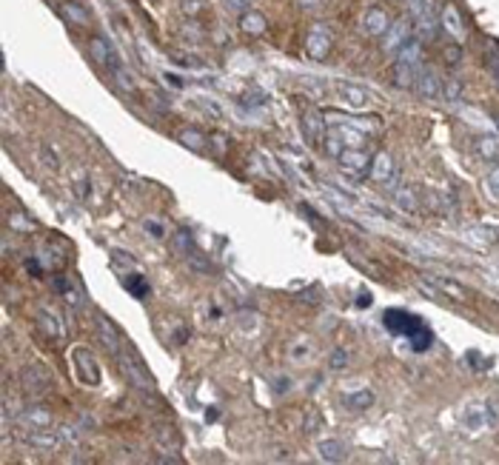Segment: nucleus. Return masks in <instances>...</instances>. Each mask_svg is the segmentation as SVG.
<instances>
[{"label": "nucleus", "instance_id": "1", "mask_svg": "<svg viewBox=\"0 0 499 465\" xmlns=\"http://www.w3.org/2000/svg\"><path fill=\"white\" fill-rule=\"evenodd\" d=\"M118 366H120V371L129 377V383L134 386V391H140V394H146V397H154L157 394V386H154V380H151V374L143 369V363L132 354V351H120L118 354Z\"/></svg>", "mask_w": 499, "mask_h": 465}, {"label": "nucleus", "instance_id": "2", "mask_svg": "<svg viewBox=\"0 0 499 465\" xmlns=\"http://www.w3.org/2000/svg\"><path fill=\"white\" fill-rule=\"evenodd\" d=\"M496 423V408L488 402V400H474L465 405L462 411V426L471 431V434H479L485 428H491Z\"/></svg>", "mask_w": 499, "mask_h": 465}, {"label": "nucleus", "instance_id": "3", "mask_svg": "<svg viewBox=\"0 0 499 465\" xmlns=\"http://www.w3.org/2000/svg\"><path fill=\"white\" fill-rule=\"evenodd\" d=\"M334 49V32L328 29V23H314L311 32L305 34V55L311 60H325Z\"/></svg>", "mask_w": 499, "mask_h": 465}, {"label": "nucleus", "instance_id": "4", "mask_svg": "<svg viewBox=\"0 0 499 465\" xmlns=\"http://www.w3.org/2000/svg\"><path fill=\"white\" fill-rule=\"evenodd\" d=\"M89 55H91V60L100 66V69H106V72H118L120 69V60H118V51H115V46L108 43L103 34H94V37H89Z\"/></svg>", "mask_w": 499, "mask_h": 465}, {"label": "nucleus", "instance_id": "5", "mask_svg": "<svg viewBox=\"0 0 499 465\" xmlns=\"http://www.w3.org/2000/svg\"><path fill=\"white\" fill-rule=\"evenodd\" d=\"M94 334H97V343L108 351V354H120L123 351V334L118 331V326L112 323V320H108L106 314H94Z\"/></svg>", "mask_w": 499, "mask_h": 465}, {"label": "nucleus", "instance_id": "6", "mask_svg": "<svg viewBox=\"0 0 499 465\" xmlns=\"http://www.w3.org/2000/svg\"><path fill=\"white\" fill-rule=\"evenodd\" d=\"M368 174H371L374 183H379V186H385V189H397V177H400V172H397V163H394V158H391L388 151L377 154V158L371 160Z\"/></svg>", "mask_w": 499, "mask_h": 465}, {"label": "nucleus", "instance_id": "7", "mask_svg": "<svg viewBox=\"0 0 499 465\" xmlns=\"http://www.w3.org/2000/svg\"><path fill=\"white\" fill-rule=\"evenodd\" d=\"M72 363H75L77 377H80L83 386H97V383H100V366H97V359H94V354H91L89 348L77 345V348L72 351Z\"/></svg>", "mask_w": 499, "mask_h": 465}, {"label": "nucleus", "instance_id": "8", "mask_svg": "<svg viewBox=\"0 0 499 465\" xmlns=\"http://www.w3.org/2000/svg\"><path fill=\"white\" fill-rule=\"evenodd\" d=\"M20 386H23L26 394L40 397V394H49V391H51L54 380H51V374H49L46 366H29V369H23V374H20Z\"/></svg>", "mask_w": 499, "mask_h": 465}, {"label": "nucleus", "instance_id": "9", "mask_svg": "<svg viewBox=\"0 0 499 465\" xmlns=\"http://www.w3.org/2000/svg\"><path fill=\"white\" fill-rule=\"evenodd\" d=\"M340 169H343V174H348L351 180H360L362 174H368V169H371V154L368 151H362V148H346L343 154H340Z\"/></svg>", "mask_w": 499, "mask_h": 465}, {"label": "nucleus", "instance_id": "10", "mask_svg": "<svg viewBox=\"0 0 499 465\" xmlns=\"http://www.w3.org/2000/svg\"><path fill=\"white\" fill-rule=\"evenodd\" d=\"M411 32H414V23L411 20H394L388 26V32L382 34V51L385 55H397V51L411 40Z\"/></svg>", "mask_w": 499, "mask_h": 465}, {"label": "nucleus", "instance_id": "11", "mask_svg": "<svg viewBox=\"0 0 499 465\" xmlns=\"http://www.w3.org/2000/svg\"><path fill=\"white\" fill-rule=\"evenodd\" d=\"M300 126H303V137H305L308 146H322V143H325V134H328V132H325V117H322L317 109L303 112Z\"/></svg>", "mask_w": 499, "mask_h": 465}, {"label": "nucleus", "instance_id": "12", "mask_svg": "<svg viewBox=\"0 0 499 465\" xmlns=\"http://www.w3.org/2000/svg\"><path fill=\"white\" fill-rule=\"evenodd\" d=\"M388 26H391V18H388V12L379 9V6L365 9V15H362V20H360V29H362L368 37H379V34H385Z\"/></svg>", "mask_w": 499, "mask_h": 465}, {"label": "nucleus", "instance_id": "13", "mask_svg": "<svg viewBox=\"0 0 499 465\" xmlns=\"http://www.w3.org/2000/svg\"><path fill=\"white\" fill-rule=\"evenodd\" d=\"M425 280H428V283H434L442 294L451 297V300H457V302H468V300H471V291H468L462 283H457L454 277H446V274H428Z\"/></svg>", "mask_w": 499, "mask_h": 465}, {"label": "nucleus", "instance_id": "14", "mask_svg": "<svg viewBox=\"0 0 499 465\" xmlns=\"http://www.w3.org/2000/svg\"><path fill=\"white\" fill-rule=\"evenodd\" d=\"M340 405L351 414H362L365 408L374 405V391L371 388H354V391H343L340 394Z\"/></svg>", "mask_w": 499, "mask_h": 465}, {"label": "nucleus", "instance_id": "15", "mask_svg": "<svg viewBox=\"0 0 499 465\" xmlns=\"http://www.w3.org/2000/svg\"><path fill=\"white\" fill-rule=\"evenodd\" d=\"M51 411L43 405H29L18 414V423H23V428H51Z\"/></svg>", "mask_w": 499, "mask_h": 465}, {"label": "nucleus", "instance_id": "16", "mask_svg": "<svg viewBox=\"0 0 499 465\" xmlns=\"http://www.w3.org/2000/svg\"><path fill=\"white\" fill-rule=\"evenodd\" d=\"M439 26H442V32L451 34V37H462V34H465V20H462V12H460L454 4H446V6H442Z\"/></svg>", "mask_w": 499, "mask_h": 465}, {"label": "nucleus", "instance_id": "17", "mask_svg": "<svg viewBox=\"0 0 499 465\" xmlns=\"http://www.w3.org/2000/svg\"><path fill=\"white\" fill-rule=\"evenodd\" d=\"M337 94L348 103V106H354V109H365V106H371V91L368 89H362V86H357V83H337Z\"/></svg>", "mask_w": 499, "mask_h": 465}, {"label": "nucleus", "instance_id": "18", "mask_svg": "<svg viewBox=\"0 0 499 465\" xmlns=\"http://www.w3.org/2000/svg\"><path fill=\"white\" fill-rule=\"evenodd\" d=\"M54 291H58L61 297H63V302H69V308H75V312H80V308H83V291L69 280V277H54Z\"/></svg>", "mask_w": 499, "mask_h": 465}, {"label": "nucleus", "instance_id": "19", "mask_svg": "<svg viewBox=\"0 0 499 465\" xmlns=\"http://www.w3.org/2000/svg\"><path fill=\"white\" fill-rule=\"evenodd\" d=\"M317 454L322 457V462H343L348 457V445L343 440H334V437H328V440H320L317 442Z\"/></svg>", "mask_w": 499, "mask_h": 465}, {"label": "nucleus", "instance_id": "20", "mask_svg": "<svg viewBox=\"0 0 499 465\" xmlns=\"http://www.w3.org/2000/svg\"><path fill=\"white\" fill-rule=\"evenodd\" d=\"M417 94L419 97H425V100H436L439 94H442V80H439V75L436 72H431V69H422L419 72V80H417Z\"/></svg>", "mask_w": 499, "mask_h": 465}, {"label": "nucleus", "instance_id": "21", "mask_svg": "<svg viewBox=\"0 0 499 465\" xmlns=\"http://www.w3.org/2000/svg\"><path fill=\"white\" fill-rule=\"evenodd\" d=\"M240 29H243L248 37H260V34H265L268 20H265V15H263V12L248 9V12H243V15H240Z\"/></svg>", "mask_w": 499, "mask_h": 465}, {"label": "nucleus", "instance_id": "22", "mask_svg": "<svg viewBox=\"0 0 499 465\" xmlns=\"http://www.w3.org/2000/svg\"><path fill=\"white\" fill-rule=\"evenodd\" d=\"M422 58H425V49H422V40H419V37H411V40L397 51V63L422 66Z\"/></svg>", "mask_w": 499, "mask_h": 465}, {"label": "nucleus", "instance_id": "23", "mask_svg": "<svg viewBox=\"0 0 499 465\" xmlns=\"http://www.w3.org/2000/svg\"><path fill=\"white\" fill-rule=\"evenodd\" d=\"M474 151H476V158L485 160V163L499 160V137H493V134H482V137H476Z\"/></svg>", "mask_w": 499, "mask_h": 465}, {"label": "nucleus", "instance_id": "24", "mask_svg": "<svg viewBox=\"0 0 499 465\" xmlns=\"http://www.w3.org/2000/svg\"><path fill=\"white\" fill-rule=\"evenodd\" d=\"M419 72H422V66L397 63V66H394V83H397L400 89H414L417 80H419Z\"/></svg>", "mask_w": 499, "mask_h": 465}, {"label": "nucleus", "instance_id": "25", "mask_svg": "<svg viewBox=\"0 0 499 465\" xmlns=\"http://www.w3.org/2000/svg\"><path fill=\"white\" fill-rule=\"evenodd\" d=\"M331 132H334V134L346 143V148H362V143L368 140L365 132H360L357 126H348V123H343V126H337V129H331Z\"/></svg>", "mask_w": 499, "mask_h": 465}, {"label": "nucleus", "instance_id": "26", "mask_svg": "<svg viewBox=\"0 0 499 465\" xmlns=\"http://www.w3.org/2000/svg\"><path fill=\"white\" fill-rule=\"evenodd\" d=\"M172 246H175V254L177 257H189L197 251V243H194V234L189 231V229H180V231H175V237H172Z\"/></svg>", "mask_w": 499, "mask_h": 465}, {"label": "nucleus", "instance_id": "27", "mask_svg": "<svg viewBox=\"0 0 499 465\" xmlns=\"http://www.w3.org/2000/svg\"><path fill=\"white\" fill-rule=\"evenodd\" d=\"M40 329H43L51 340H61V337L66 334V326L58 320V314H51L49 308H46V312H40Z\"/></svg>", "mask_w": 499, "mask_h": 465}, {"label": "nucleus", "instance_id": "28", "mask_svg": "<svg viewBox=\"0 0 499 465\" xmlns=\"http://www.w3.org/2000/svg\"><path fill=\"white\" fill-rule=\"evenodd\" d=\"M177 140H180V146H186V148H191V151H203V148H206V137H203V132H197V129H180Z\"/></svg>", "mask_w": 499, "mask_h": 465}, {"label": "nucleus", "instance_id": "29", "mask_svg": "<svg viewBox=\"0 0 499 465\" xmlns=\"http://www.w3.org/2000/svg\"><path fill=\"white\" fill-rule=\"evenodd\" d=\"M143 231H146L149 240H157V243L169 240V229H165V223H163V220H154V217L143 220Z\"/></svg>", "mask_w": 499, "mask_h": 465}, {"label": "nucleus", "instance_id": "30", "mask_svg": "<svg viewBox=\"0 0 499 465\" xmlns=\"http://www.w3.org/2000/svg\"><path fill=\"white\" fill-rule=\"evenodd\" d=\"M394 200L403 212H417V194L408 189V186H397L394 189Z\"/></svg>", "mask_w": 499, "mask_h": 465}, {"label": "nucleus", "instance_id": "31", "mask_svg": "<svg viewBox=\"0 0 499 465\" xmlns=\"http://www.w3.org/2000/svg\"><path fill=\"white\" fill-rule=\"evenodd\" d=\"M63 18H66L72 26H86V23H89V12H86L80 4H63Z\"/></svg>", "mask_w": 499, "mask_h": 465}, {"label": "nucleus", "instance_id": "32", "mask_svg": "<svg viewBox=\"0 0 499 465\" xmlns=\"http://www.w3.org/2000/svg\"><path fill=\"white\" fill-rule=\"evenodd\" d=\"M123 286H126L129 294H134V297H146V294H149V283L143 280V274H126V277H123Z\"/></svg>", "mask_w": 499, "mask_h": 465}, {"label": "nucleus", "instance_id": "33", "mask_svg": "<svg viewBox=\"0 0 499 465\" xmlns=\"http://www.w3.org/2000/svg\"><path fill=\"white\" fill-rule=\"evenodd\" d=\"M308 354H311V345H308L305 337H300V340L291 343V348H289V357L294 359V363H303V359H308Z\"/></svg>", "mask_w": 499, "mask_h": 465}, {"label": "nucleus", "instance_id": "34", "mask_svg": "<svg viewBox=\"0 0 499 465\" xmlns=\"http://www.w3.org/2000/svg\"><path fill=\"white\" fill-rule=\"evenodd\" d=\"M322 146H325V151L331 154V158H340V154L346 151V143H343L334 132H328V134H325V143H322Z\"/></svg>", "mask_w": 499, "mask_h": 465}, {"label": "nucleus", "instance_id": "35", "mask_svg": "<svg viewBox=\"0 0 499 465\" xmlns=\"http://www.w3.org/2000/svg\"><path fill=\"white\" fill-rule=\"evenodd\" d=\"M346 366H348V351H346V348H334V351H331L328 369H331V371H340V369H346Z\"/></svg>", "mask_w": 499, "mask_h": 465}, {"label": "nucleus", "instance_id": "36", "mask_svg": "<svg viewBox=\"0 0 499 465\" xmlns=\"http://www.w3.org/2000/svg\"><path fill=\"white\" fill-rule=\"evenodd\" d=\"M9 229H12V231H20V229H23V231H34V220H29L26 215H18V212H15V215H9Z\"/></svg>", "mask_w": 499, "mask_h": 465}, {"label": "nucleus", "instance_id": "37", "mask_svg": "<svg viewBox=\"0 0 499 465\" xmlns=\"http://www.w3.org/2000/svg\"><path fill=\"white\" fill-rule=\"evenodd\" d=\"M485 63H488V72H491L493 83L499 86V49H488V55H485Z\"/></svg>", "mask_w": 499, "mask_h": 465}, {"label": "nucleus", "instance_id": "38", "mask_svg": "<svg viewBox=\"0 0 499 465\" xmlns=\"http://www.w3.org/2000/svg\"><path fill=\"white\" fill-rule=\"evenodd\" d=\"M405 4L411 6L414 18H419V15H431V12H434V0H405Z\"/></svg>", "mask_w": 499, "mask_h": 465}, {"label": "nucleus", "instance_id": "39", "mask_svg": "<svg viewBox=\"0 0 499 465\" xmlns=\"http://www.w3.org/2000/svg\"><path fill=\"white\" fill-rule=\"evenodd\" d=\"M428 205H431L434 212H439V215H446V212L451 209V203H448L446 197H442V194H436V191H431V194H428Z\"/></svg>", "mask_w": 499, "mask_h": 465}, {"label": "nucleus", "instance_id": "40", "mask_svg": "<svg viewBox=\"0 0 499 465\" xmlns=\"http://www.w3.org/2000/svg\"><path fill=\"white\" fill-rule=\"evenodd\" d=\"M442 58H446V63H460V58H462V46H460V43H448L446 51H442Z\"/></svg>", "mask_w": 499, "mask_h": 465}, {"label": "nucleus", "instance_id": "41", "mask_svg": "<svg viewBox=\"0 0 499 465\" xmlns=\"http://www.w3.org/2000/svg\"><path fill=\"white\" fill-rule=\"evenodd\" d=\"M442 94H446L448 100H460V94H462V83H460V80H448L446 86H442Z\"/></svg>", "mask_w": 499, "mask_h": 465}, {"label": "nucleus", "instance_id": "42", "mask_svg": "<svg viewBox=\"0 0 499 465\" xmlns=\"http://www.w3.org/2000/svg\"><path fill=\"white\" fill-rule=\"evenodd\" d=\"M223 4H226L229 12H237V15H243V12L251 9V0H223Z\"/></svg>", "mask_w": 499, "mask_h": 465}, {"label": "nucleus", "instance_id": "43", "mask_svg": "<svg viewBox=\"0 0 499 465\" xmlns=\"http://www.w3.org/2000/svg\"><path fill=\"white\" fill-rule=\"evenodd\" d=\"M243 103H246V106H263V103H268V97L263 94V91H246V97H243Z\"/></svg>", "mask_w": 499, "mask_h": 465}, {"label": "nucleus", "instance_id": "44", "mask_svg": "<svg viewBox=\"0 0 499 465\" xmlns=\"http://www.w3.org/2000/svg\"><path fill=\"white\" fill-rule=\"evenodd\" d=\"M197 106H200V109H206V112H208L214 120H220V117H223V112H220V106H214V103H211V100H206V97H203V100H197Z\"/></svg>", "mask_w": 499, "mask_h": 465}, {"label": "nucleus", "instance_id": "45", "mask_svg": "<svg viewBox=\"0 0 499 465\" xmlns=\"http://www.w3.org/2000/svg\"><path fill=\"white\" fill-rule=\"evenodd\" d=\"M488 191H491L493 197H499V166L491 169V174H488Z\"/></svg>", "mask_w": 499, "mask_h": 465}, {"label": "nucleus", "instance_id": "46", "mask_svg": "<svg viewBox=\"0 0 499 465\" xmlns=\"http://www.w3.org/2000/svg\"><path fill=\"white\" fill-rule=\"evenodd\" d=\"M211 140H214L217 151H229V146H232V137H229V134H214Z\"/></svg>", "mask_w": 499, "mask_h": 465}, {"label": "nucleus", "instance_id": "47", "mask_svg": "<svg viewBox=\"0 0 499 465\" xmlns=\"http://www.w3.org/2000/svg\"><path fill=\"white\" fill-rule=\"evenodd\" d=\"M320 411H308V423H305V431L308 434H314V428H320Z\"/></svg>", "mask_w": 499, "mask_h": 465}, {"label": "nucleus", "instance_id": "48", "mask_svg": "<svg viewBox=\"0 0 499 465\" xmlns=\"http://www.w3.org/2000/svg\"><path fill=\"white\" fill-rule=\"evenodd\" d=\"M297 4L303 6V9H317V6H322L325 0H297Z\"/></svg>", "mask_w": 499, "mask_h": 465}, {"label": "nucleus", "instance_id": "49", "mask_svg": "<svg viewBox=\"0 0 499 465\" xmlns=\"http://www.w3.org/2000/svg\"><path fill=\"white\" fill-rule=\"evenodd\" d=\"M357 305H360V308H368V305H371V294H368V291H362V294H360V300H357Z\"/></svg>", "mask_w": 499, "mask_h": 465}, {"label": "nucleus", "instance_id": "50", "mask_svg": "<svg viewBox=\"0 0 499 465\" xmlns=\"http://www.w3.org/2000/svg\"><path fill=\"white\" fill-rule=\"evenodd\" d=\"M496 126H499V117H496Z\"/></svg>", "mask_w": 499, "mask_h": 465}]
</instances>
